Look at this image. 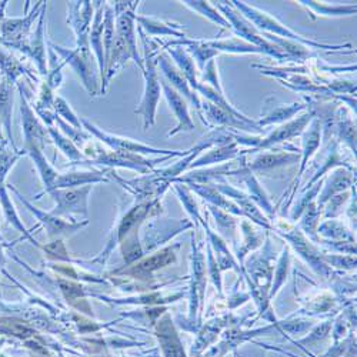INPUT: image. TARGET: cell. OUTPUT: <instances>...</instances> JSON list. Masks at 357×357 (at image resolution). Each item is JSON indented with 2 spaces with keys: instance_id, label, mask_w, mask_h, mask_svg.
I'll return each instance as SVG.
<instances>
[{
  "instance_id": "6da1fadb",
  "label": "cell",
  "mask_w": 357,
  "mask_h": 357,
  "mask_svg": "<svg viewBox=\"0 0 357 357\" xmlns=\"http://www.w3.org/2000/svg\"><path fill=\"white\" fill-rule=\"evenodd\" d=\"M19 96H20V121H22V129H23V146H38L40 147L46 130L38 121L35 116L33 109L29 105L24 92L22 89V84H19Z\"/></svg>"
},
{
  "instance_id": "7a4b0ae2",
  "label": "cell",
  "mask_w": 357,
  "mask_h": 357,
  "mask_svg": "<svg viewBox=\"0 0 357 357\" xmlns=\"http://www.w3.org/2000/svg\"><path fill=\"white\" fill-rule=\"evenodd\" d=\"M40 6H43L42 2H39L33 8L31 15L19 17V19H5L2 23H0V36H2V43L0 45L24 42L27 39L29 32H31L35 19L40 16L38 12Z\"/></svg>"
},
{
  "instance_id": "3957f363",
  "label": "cell",
  "mask_w": 357,
  "mask_h": 357,
  "mask_svg": "<svg viewBox=\"0 0 357 357\" xmlns=\"http://www.w3.org/2000/svg\"><path fill=\"white\" fill-rule=\"evenodd\" d=\"M159 95H160V89H159V80L156 76V70H155L152 61L149 59L147 70H146V91H144V96L140 103V107L136 110V113H143L146 129L151 125H153L155 110H156Z\"/></svg>"
},
{
  "instance_id": "277c9868",
  "label": "cell",
  "mask_w": 357,
  "mask_h": 357,
  "mask_svg": "<svg viewBox=\"0 0 357 357\" xmlns=\"http://www.w3.org/2000/svg\"><path fill=\"white\" fill-rule=\"evenodd\" d=\"M91 192V186L76 190H52L50 193L54 196L57 206L54 215L63 213H87V195Z\"/></svg>"
},
{
  "instance_id": "5b68a950",
  "label": "cell",
  "mask_w": 357,
  "mask_h": 357,
  "mask_svg": "<svg viewBox=\"0 0 357 357\" xmlns=\"http://www.w3.org/2000/svg\"><path fill=\"white\" fill-rule=\"evenodd\" d=\"M12 112H13V84L8 80L0 82V121L3 123L6 142L17 152L12 135Z\"/></svg>"
},
{
  "instance_id": "8992f818",
  "label": "cell",
  "mask_w": 357,
  "mask_h": 357,
  "mask_svg": "<svg viewBox=\"0 0 357 357\" xmlns=\"http://www.w3.org/2000/svg\"><path fill=\"white\" fill-rule=\"evenodd\" d=\"M22 151L33 159V162H35V165H36V167L39 170V174L42 177V181H43V183L46 186V190L52 192L53 190V185H54L59 174L47 163V160L45 159V156H43V153L40 151V147H38V146H23Z\"/></svg>"
},
{
  "instance_id": "52a82bcc",
  "label": "cell",
  "mask_w": 357,
  "mask_h": 357,
  "mask_svg": "<svg viewBox=\"0 0 357 357\" xmlns=\"http://www.w3.org/2000/svg\"><path fill=\"white\" fill-rule=\"evenodd\" d=\"M0 72H2L3 79L12 84L16 83L19 76L29 75L26 68L17 61V59H15L10 53H8L3 49H0Z\"/></svg>"
},
{
  "instance_id": "ba28073f",
  "label": "cell",
  "mask_w": 357,
  "mask_h": 357,
  "mask_svg": "<svg viewBox=\"0 0 357 357\" xmlns=\"http://www.w3.org/2000/svg\"><path fill=\"white\" fill-rule=\"evenodd\" d=\"M103 181L102 177L96 173H66L62 176H57L56 182L53 185V190L62 189V188H75L80 185H87L93 182Z\"/></svg>"
},
{
  "instance_id": "9c48e42d",
  "label": "cell",
  "mask_w": 357,
  "mask_h": 357,
  "mask_svg": "<svg viewBox=\"0 0 357 357\" xmlns=\"http://www.w3.org/2000/svg\"><path fill=\"white\" fill-rule=\"evenodd\" d=\"M162 347L165 350L166 357H186L183 351V346L176 336L173 327L170 324H163V331H162Z\"/></svg>"
},
{
  "instance_id": "30bf717a",
  "label": "cell",
  "mask_w": 357,
  "mask_h": 357,
  "mask_svg": "<svg viewBox=\"0 0 357 357\" xmlns=\"http://www.w3.org/2000/svg\"><path fill=\"white\" fill-rule=\"evenodd\" d=\"M47 132L50 133V136H52V139L54 140L56 146H59V149H61V151H62L69 159L76 160V159H80V158H82L80 152L75 147V144L70 142V139L63 137L62 135H59L53 128H49Z\"/></svg>"
},
{
  "instance_id": "8fae6325",
  "label": "cell",
  "mask_w": 357,
  "mask_h": 357,
  "mask_svg": "<svg viewBox=\"0 0 357 357\" xmlns=\"http://www.w3.org/2000/svg\"><path fill=\"white\" fill-rule=\"evenodd\" d=\"M173 259H174L173 253L170 255V252H162V253H158L156 256H153L151 259H147L146 261H143L142 269L149 271V272L156 271V269H159V267H163V266L169 264L170 261H173Z\"/></svg>"
},
{
  "instance_id": "7c38bea8",
  "label": "cell",
  "mask_w": 357,
  "mask_h": 357,
  "mask_svg": "<svg viewBox=\"0 0 357 357\" xmlns=\"http://www.w3.org/2000/svg\"><path fill=\"white\" fill-rule=\"evenodd\" d=\"M54 109H56V112H57L59 114H61L62 117H65L68 122H70L77 130L82 129V128H80V121L76 117V114L72 112V109L69 107V105H68L62 98H57V99L54 100Z\"/></svg>"
},
{
  "instance_id": "4fadbf2b",
  "label": "cell",
  "mask_w": 357,
  "mask_h": 357,
  "mask_svg": "<svg viewBox=\"0 0 357 357\" xmlns=\"http://www.w3.org/2000/svg\"><path fill=\"white\" fill-rule=\"evenodd\" d=\"M9 2H0V20H5V9L8 8Z\"/></svg>"
},
{
  "instance_id": "5bb4252c",
  "label": "cell",
  "mask_w": 357,
  "mask_h": 357,
  "mask_svg": "<svg viewBox=\"0 0 357 357\" xmlns=\"http://www.w3.org/2000/svg\"><path fill=\"white\" fill-rule=\"evenodd\" d=\"M0 143H8V142H6V136H5V129H3L2 121H0Z\"/></svg>"
},
{
  "instance_id": "9a60e30c",
  "label": "cell",
  "mask_w": 357,
  "mask_h": 357,
  "mask_svg": "<svg viewBox=\"0 0 357 357\" xmlns=\"http://www.w3.org/2000/svg\"><path fill=\"white\" fill-rule=\"evenodd\" d=\"M245 357H249V356H245ZM255 357H264V353L263 351H257V354Z\"/></svg>"
},
{
  "instance_id": "2e32d148",
  "label": "cell",
  "mask_w": 357,
  "mask_h": 357,
  "mask_svg": "<svg viewBox=\"0 0 357 357\" xmlns=\"http://www.w3.org/2000/svg\"><path fill=\"white\" fill-rule=\"evenodd\" d=\"M0 23H2V20H0ZM0 43H2V36H0Z\"/></svg>"
},
{
  "instance_id": "e0dca14e",
  "label": "cell",
  "mask_w": 357,
  "mask_h": 357,
  "mask_svg": "<svg viewBox=\"0 0 357 357\" xmlns=\"http://www.w3.org/2000/svg\"><path fill=\"white\" fill-rule=\"evenodd\" d=\"M2 144H8V143H0V146H2Z\"/></svg>"
}]
</instances>
